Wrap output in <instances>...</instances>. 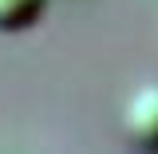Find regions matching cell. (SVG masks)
<instances>
[{
  "label": "cell",
  "mask_w": 158,
  "mask_h": 154,
  "mask_svg": "<svg viewBox=\"0 0 158 154\" xmlns=\"http://www.w3.org/2000/svg\"><path fill=\"white\" fill-rule=\"evenodd\" d=\"M123 135L142 150H158V79L138 83L123 103Z\"/></svg>",
  "instance_id": "1"
},
{
  "label": "cell",
  "mask_w": 158,
  "mask_h": 154,
  "mask_svg": "<svg viewBox=\"0 0 158 154\" xmlns=\"http://www.w3.org/2000/svg\"><path fill=\"white\" fill-rule=\"evenodd\" d=\"M48 0H0V32H24L44 16Z\"/></svg>",
  "instance_id": "2"
}]
</instances>
